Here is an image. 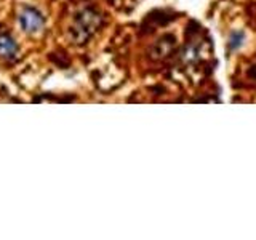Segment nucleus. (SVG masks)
Returning <instances> with one entry per match:
<instances>
[{
  "mask_svg": "<svg viewBox=\"0 0 256 240\" xmlns=\"http://www.w3.org/2000/svg\"><path fill=\"white\" fill-rule=\"evenodd\" d=\"M20 22H21V28L26 32L36 34V32L42 30L44 28V16L37 10H34V8H24L20 16Z\"/></svg>",
  "mask_w": 256,
  "mask_h": 240,
  "instance_id": "1",
  "label": "nucleus"
},
{
  "mask_svg": "<svg viewBox=\"0 0 256 240\" xmlns=\"http://www.w3.org/2000/svg\"><path fill=\"white\" fill-rule=\"evenodd\" d=\"M18 53V45L14 38L8 34H0V56L6 60H13Z\"/></svg>",
  "mask_w": 256,
  "mask_h": 240,
  "instance_id": "2",
  "label": "nucleus"
},
{
  "mask_svg": "<svg viewBox=\"0 0 256 240\" xmlns=\"http://www.w3.org/2000/svg\"><path fill=\"white\" fill-rule=\"evenodd\" d=\"M244 42V34L242 32H234L230 37V42H229V46H230V50H237V48L242 45Z\"/></svg>",
  "mask_w": 256,
  "mask_h": 240,
  "instance_id": "3",
  "label": "nucleus"
}]
</instances>
